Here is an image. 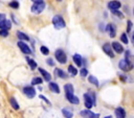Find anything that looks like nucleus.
<instances>
[{
    "mask_svg": "<svg viewBox=\"0 0 134 118\" xmlns=\"http://www.w3.org/2000/svg\"><path fill=\"white\" fill-rule=\"evenodd\" d=\"M80 74H81V76H82V77H85V76L88 74V70H87L86 68H83V69H81Z\"/></svg>",
    "mask_w": 134,
    "mask_h": 118,
    "instance_id": "obj_31",
    "label": "nucleus"
},
{
    "mask_svg": "<svg viewBox=\"0 0 134 118\" xmlns=\"http://www.w3.org/2000/svg\"><path fill=\"white\" fill-rule=\"evenodd\" d=\"M39 97H40L41 99H43V100H44V101H45L46 103H48V104H50V102H49V100H48V99H47V98H46L45 96H43V95H39Z\"/></svg>",
    "mask_w": 134,
    "mask_h": 118,
    "instance_id": "obj_35",
    "label": "nucleus"
},
{
    "mask_svg": "<svg viewBox=\"0 0 134 118\" xmlns=\"http://www.w3.org/2000/svg\"><path fill=\"white\" fill-rule=\"evenodd\" d=\"M103 50H104V52H105L107 55H109L110 57H114V53H113L112 46H111L109 43H105V44L103 45Z\"/></svg>",
    "mask_w": 134,
    "mask_h": 118,
    "instance_id": "obj_11",
    "label": "nucleus"
},
{
    "mask_svg": "<svg viewBox=\"0 0 134 118\" xmlns=\"http://www.w3.org/2000/svg\"><path fill=\"white\" fill-rule=\"evenodd\" d=\"M72 58H73V62L75 63V65H76L77 67H81V66H82L83 58H82V56H81L80 54H74V55L72 56Z\"/></svg>",
    "mask_w": 134,
    "mask_h": 118,
    "instance_id": "obj_18",
    "label": "nucleus"
},
{
    "mask_svg": "<svg viewBox=\"0 0 134 118\" xmlns=\"http://www.w3.org/2000/svg\"><path fill=\"white\" fill-rule=\"evenodd\" d=\"M105 118H112V116H107V117H105Z\"/></svg>",
    "mask_w": 134,
    "mask_h": 118,
    "instance_id": "obj_40",
    "label": "nucleus"
},
{
    "mask_svg": "<svg viewBox=\"0 0 134 118\" xmlns=\"http://www.w3.org/2000/svg\"><path fill=\"white\" fill-rule=\"evenodd\" d=\"M62 114H63V116H64L65 118H72V117H73V112H72V110L69 109V108H64V109L62 110Z\"/></svg>",
    "mask_w": 134,
    "mask_h": 118,
    "instance_id": "obj_16",
    "label": "nucleus"
},
{
    "mask_svg": "<svg viewBox=\"0 0 134 118\" xmlns=\"http://www.w3.org/2000/svg\"><path fill=\"white\" fill-rule=\"evenodd\" d=\"M111 11H112V14H113L114 16L118 17L119 19H124V15H122V14H121V13H120L118 9H117V10H111Z\"/></svg>",
    "mask_w": 134,
    "mask_h": 118,
    "instance_id": "obj_30",
    "label": "nucleus"
},
{
    "mask_svg": "<svg viewBox=\"0 0 134 118\" xmlns=\"http://www.w3.org/2000/svg\"><path fill=\"white\" fill-rule=\"evenodd\" d=\"M115 115H116V118H126V111H125V109L121 108V107H118L115 110Z\"/></svg>",
    "mask_w": 134,
    "mask_h": 118,
    "instance_id": "obj_15",
    "label": "nucleus"
},
{
    "mask_svg": "<svg viewBox=\"0 0 134 118\" xmlns=\"http://www.w3.org/2000/svg\"><path fill=\"white\" fill-rule=\"evenodd\" d=\"M118 66H119V69L122 70V71H125V72L130 71V70L133 69V64L131 63V61H130V60H126V58L119 61Z\"/></svg>",
    "mask_w": 134,
    "mask_h": 118,
    "instance_id": "obj_4",
    "label": "nucleus"
},
{
    "mask_svg": "<svg viewBox=\"0 0 134 118\" xmlns=\"http://www.w3.org/2000/svg\"><path fill=\"white\" fill-rule=\"evenodd\" d=\"M8 5H9L10 7H13V8H18V7H19V2L16 1V0H13L12 2L8 3Z\"/></svg>",
    "mask_w": 134,
    "mask_h": 118,
    "instance_id": "obj_29",
    "label": "nucleus"
},
{
    "mask_svg": "<svg viewBox=\"0 0 134 118\" xmlns=\"http://www.w3.org/2000/svg\"><path fill=\"white\" fill-rule=\"evenodd\" d=\"M49 89L53 92V93H60V88H59V86H58V84H55V82H52V81H50L49 82Z\"/></svg>",
    "mask_w": 134,
    "mask_h": 118,
    "instance_id": "obj_19",
    "label": "nucleus"
},
{
    "mask_svg": "<svg viewBox=\"0 0 134 118\" xmlns=\"http://www.w3.org/2000/svg\"><path fill=\"white\" fill-rule=\"evenodd\" d=\"M80 115L84 118H99V114L93 113L90 110H83L80 112Z\"/></svg>",
    "mask_w": 134,
    "mask_h": 118,
    "instance_id": "obj_7",
    "label": "nucleus"
},
{
    "mask_svg": "<svg viewBox=\"0 0 134 118\" xmlns=\"http://www.w3.org/2000/svg\"><path fill=\"white\" fill-rule=\"evenodd\" d=\"M106 31L109 33L110 38H114L116 36V27H115V24L113 23H109L106 25Z\"/></svg>",
    "mask_w": 134,
    "mask_h": 118,
    "instance_id": "obj_10",
    "label": "nucleus"
},
{
    "mask_svg": "<svg viewBox=\"0 0 134 118\" xmlns=\"http://www.w3.org/2000/svg\"><path fill=\"white\" fill-rule=\"evenodd\" d=\"M17 44H18V47L20 48V50H21L24 54H30V53H31L30 48L28 47L27 44H25V42H23V41H19Z\"/></svg>",
    "mask_w": 134,
    "mask_h": 118,
    "instance_id": "obj_9",
    "label": "nucleus"
},
{
    "mask_svg": "<svg viewBox=\"0 0 134 118\" xmlns=\"http://www.w3.org/2000/svg\"><path fill=\"white\" fill-rule=\"evenodd\" d=\"M120 41H121L124 44H128V43H129V40H128V37H127V33H126V32L121 33V36H120Z\"/></svg>",
    "mask_w": 134,
    "mask_h": 118,
    "instance_id": "obj_27",
    "label": "nucleus"
},
{
    "mask_svg": "<svg viewBox=\"0 0 134 118\" xmlns=\"http://www.w3.org/2000/svg\"><path fill=\"white\" fill-rule=\"evenodd\" d=\"M64 90H65L66 98L69 102H71L73 104H79L80 103V99L76 96H74V94H73V86L71 84H66L64 86Z\"/></svg>",
    "mask_w": 134,
    "mask_h": 118,
    "instance_id": "obj_1",
    "label": "nucleus"
},
{
    "mask_svg": "<svg viewBox=\"0 0 134 118\" xmlns=\"http://www.w3.org/2000/svg\"><path fill=\"white\" fill-rule=\"evenodd\" d=\"M23 92L24 94L28 97V98H34L36 96V90L34 87L31 86H27V87H24L23 88Z\"/></svg>",
    "mask_w": 134,
    "mask_h": 118,
    "instance_id": "obj_8",
    "label": "nucleus"
},
{
    "mask_svg": "<svg viewBox=\"0 0 134 118\" xmlns=\"http://www.w3.org/2000/svg\"><path fill=\"white\" fill-rule=\"evenodd\" d=\"M0 36L3 38H6L8 36V31L7 30H0Z\"/></svg>",
    "mask_w": 134,
    "mask_h": 118,
    "instance_id": "obj_33",
    "label": "nucleus"
},
{
    "mask_svg": "<svg viewBox=\"0 0 134 118\" xmlns=\"http://www.w3.org/2000/svg\"><path fill=\"white\" fill-rule=\"evenodd\" d=\"M40 50H41L42 54H44V55H48V53H49V49L46 46H41Z\"/></svg>",
    "mask_w": 134,
    "mask_h": 118,
    "instance_id": "obj_28",
    "label": "nucleus"
},
{
    "mask_svg": "<svg viewBox=\"0 0 134 118\" xmlns=\"http://www.w3.org/2000/svg\"><path fill=\"white\" fill-rule=\"evenodd\" d=\"M132 42H133V44H134V33H133V36H132Z\"/></svg>",
    "mask_w": 134,
    "mask_h": 118,
    "instance_id": "obj_39",
    "label": "nucleus"
},
{
    "mask_svg": "<svg viewBox=\"0 0 134 118\" xmlns=\"http://www.w3.org/2000/svg\"><path fill=\"white\" fill-rule=\"evenodd\" d=\"M9 103H10V105L13 107L14 110H19V108H20V107H19V103L17 102V100H16L14 97H10V98H9Z\"/></svg>",
    "mask_w": 134,
    "mask_h": 118,
    "instance_id": "obj_22",
    "label": "nucleus"
},
{
    "mask_svg": "<svg viewBox=\"0 0 134 118\" xmlns=\"http://www.w3.org/2000/svg\"><path fill=\"white\" fill-rule=\"evenodd\" d=\"M57 1H62V0H57Z\"/></svg>",
    "mask_w": 134,
    "mask_h": 118,
    "instance_id": "obj_41",
    "label": "nucleus"
},
{
    "mask_svg": "<svg viewBox=\"0 0 134 118\" xmlns=\"http://www.w3.org/2000/svg\"><path fill=\"white\" fill-rule=\"evenodd\" d=\"M99 29L102 30V31H104L105 29H104V24L103 23H100V25H99Z\"/></svg>",
    "mask_w": 134,
    "mask_h": 118,
    "instance_id": "obj_38",
    "label": "nucleus"
},
{
    "mask_svg": "<svg viewBox=\"0 0 134 118\" xmlns=\"http://www.w3.org/2000/svg\"><path fill=\"white\" fill-rule=\"evenodd\" d=\"M45 2H41V3H34L32 5H31V7H30V10H31V13H34V14H36V15H39V14H41L43 10H44V8H45Z\"/></svg>",
    "mask_w": 134,
    "mask_h": 118,
    "instance_id": "obj_5",
    "label": "nucleus"
},
{
    "mask_svg": "<svg viewBox=\"0 0 134 118\" xmlns=\"http://www.w3.org/2000/svg\"><path fill=\"white\" fill-rule=\"evenodd\" d=\"M42 78L41 77H34L32 79H31V85L32 86H36V85H40V84H42Z\"/></svg>",
    "mask_w": 134,
    "mask_h": 118,
    "instance_id": "obj_26",
    "label": "nucleus"
},
{
    "mask_svg": "<svg viewBox=\"0 0 134 118\" xmlns=\"http://www.w3.org/2000/svg\"><path fill=\"white\" fill-rule=\"evenodd\" d=\"M54 56H55L57 61H58L60 64H65L66 61H67V55H66V53H65L62 49H58V50H55V52H54Z\"/></svg>",
    "mask_w": 134,
    "mask_h": 118,
    "instance_id": "obj_6",
    "label": "nucleus"
},
{
    "mask_svg": "<svg viewBox=\"0 0 134 118\" xmlns=\"http://www.w3.org/2000/svg\"><path fill=\"white\" fill-rule=\"evenodd\" d=\"M34 3H41V2H44V0H31Z\"/></svg>",
    "mask_w": 134,
    "mask_h": 118,
    "instance_id": "obj_37",
    "label": "nucleus"
},
{
    "mask_svg": "<svg viewBox=\"0 0 134 118\" xmlns=\"http://www.w3.org/2000/svg\"><path fill=\"white\" fill-rule=\"evenodd\" d=\"M88 80H89V82L90 84H92V85H94L95 87H98V80H97V78L95 77V76H93V75H89V77H88Z\"/></svg>",
    "mask_w": 134,
    "mask_h": 118,
    "instance_id": "obj_23",
    "label": "nucleus"
},
{
    "mask_svg": "<svg viewBox=\"0 0 134 118\" xmlns=\"http://www.w3.org/2000/svg\"><path fill=\"white\" fill-rule=\"evenodd\" d=\"M39 71H40V73L42 74L43 78H44L46 81H50V79H51V75H50L49 72H47L46 70H44V69H42V68H39Z\"/></svg>",
    "mask_w": 134,
    "mask_h": 118,
    "instance_id": "obj_17",
    "label": "nucleus"
},
{
    "mask_svg": "<svg viewBox=\"0 0 134 118\" xmlns=\"http://www.w3.org/2000/svg\"><path fill=\"white\" fill-rule=\"evenodd\" d=\"M26 61H27V63H28V65H29V67H30L31 70H34V69L37 68V63H36L32 58H30V57H26Z\"/></svg>",
    "mask_w": 134,
    "mask_h": 118,
    "instance_id": "obj_24",
    "label": "nucleus"
},
{
    "mask_svg": "<svg viewBox=\"0 0 134 118\" xmlns=\"http://www.w3.org/2000/svg\"><path fill=\"white\" fill-rule=\"evenodd\" d=\"M12 28V22L7 19L3 20L2 22H0V30H9Z\"/></svg>",
    "mask_w": 134,
    "mask_h": 118,
    "instance_id": "obj_13",
    "label": "nucleus"
},
{
    "mask_svg": "<svg viewBox=\"0 0 134 118\" xmlns=\"http://www.w3.org/2000/svg\"><path fill=\"white\" fill-rule=\"evenodd\" d=\"M52 24H53V26H54L55 29H63L66 26V23H65L63 17L60 16V15L53 16V18H52Z\"/></svg>",
    "mask_w": 134,
    "mask_h": 118,
    "instance_id": "obj_2",
    "label": "nucleus"
},
{
    "mask_svg": "<svg viewBox=\"0 0 134 118\" xmlns=\"http://www.w3.org/2000/svg\"><path fill=\"white\" fill-rule=\"evenodd\" d=\"M133 14H134V9H133Z\"/></svg>",
    "mask_w": 134,
    "mask_h": 118,
    "instance_id": "obj_42",
    "label": "nucleus"
},
{
    "mask_svg": "<svg viewBox=\"0 0 134 118\" xmlns=\"http://www.w3.org/2000/svg\"><path fill=\"white\" fill-rule=\"evenodd\" d=\"M68 72H69L71 75H73V76H75V75L77 74V70H76L75 67H73L72 65H69V66H68Z\"/></svg>",
    "mask_w": 134,
    "mask_h": 118,
    "instance_id": "obj_25",
    "label": "nucleus"
},
{
    "mask_svg": "<svg viewBox=\"0 0 134 118\" xmlns=\"http://www.w3.org/2000/svg\"><path fill=\"white\" fill-rule=\"evenodd\" d=\"M46 63H47L49 66H54V62H53L52 58H47V60H46Z\"/></svg>",
    "mask_w": 134,
    "mask_h": 118,
    "instance_id": "obj_34",
    "label": "nucleus"
},
{
    "mask_svg": "<svg viewBox=\"0 0 134 118\" xmlns=\"http://www.w3.org/2000/svg\"><path fill=\"white\" fill-rule=\"evenodd\" d=\"M54 72H55L57 76H59V77H61V78H67V77H68L67 73H66L65 71H63L62 69H55Z\"/></svg>",
    "mask_w": 134,
    "mask_h": 118,
    "instance_id": "obj_20",
    "label": "nucleus"
},
{
    "mask_svg": "<svg viewBox=\"0 0 134 118\" xmlns=\"http://www.w3.org/2000/svg\"><path fill=\"white\" fill-rule=\"evenodd\" d=\"M3 20H5V15L4 14H0V22H2Z\"/></svg>",
    "mask_w": 134,
    "mask_h": 118,
    "instance_id": "obj_36",
    "label": "nucleus"
},
{
    "mask_svg": "<svg viewBox=\"0 0 134 118\" xmlns=\"http://www.w3.org/2000/svg\"><path fill=\"white\" fill-rule=\"evenodd\" d=\"M84 100H85V107L87 108V110H89L90 108H92V105L95 104V96L92 93H85L84 94Z\"/></svg>",
    "mask_w": 134,
    "mask_h": 118,
    "instance_id": "obj_3",
    "label": "nucleus"
},
{
    "mask_svg": "<svg viewBox=\"0 0 134 118\" xmlns=\"http://www.w3.org/2000/svg\"><path fill=\"white\" fill-rule=\"evenodd\" d=\"M127 23H128V25H127V32H130L131 29H132V22L129 20Z\"/></svg>",
    "mask_w": 134,
    "mask_h": 118,
    "instance_id": "obj_32",
    "label": "nucleus"
},
{
    "mask_svg": "<svg viewBox=\"0 0 134 118\" xmlns=\"http://www.w3.org/2000/svg\"><path fill=\"white\" fill-rule=\"evenodd\" d=\"M17 37L21 40V41H29V37L27 34H25L22 31H17Z\"/></svg>",
    "mask_w": 134,
    "mask_h": 118,
    "instance_id": "obj_21",
    "label": "nucleus"
},
{
    "mask_svg": "<svg viewBox=\"0 0 134 118\" xmlns=\"http://www.w3.org/2000/svg\"><path fill=\"white\" fill-rule=\"evenodd\" d=\"M121 6V3L118 0H112L108 3V8L110 10H117Z\"/></svg>",
    "mask_w": 134,
    "mask_h": 118,
    "instance_id": "obj_12",
    "label": "nucleus"
},
{
    "mask_svg": "<svg viewBox=\"0 0 134 118\" xmlns=\"http://www.w3.org/2000/svg\"><path fill=\"white\" fill-rule=\"evenodd\" d=\"M111 46H112V49H113L115 52H117V53H122V52H124V47H122L121 44H119L118 42H113Z\"/></svg>",
    "mask_w": 134,
    "mask_h": 118,
    "instance_id": "obj_14",
    "label": "nucleus"
}]
</instances>
